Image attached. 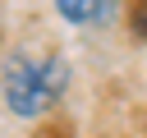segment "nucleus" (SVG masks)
Instances as JSON below:
<instances>
[{
  "label": "nucleus",
  "mask_w": 147,
  "mask_h": 138,
  "mask_svg": "<svg viewBox=\"0 0 147 138\" xmlns=\"http://www.w3.org/2000/svg\"><path fill=\"white\" fill-rule=\"evenodd\" d=\"M133 23H138V32L147 37V0H138V14H133Z\"/></svg>",
  "instance_id": "7ed1b4c3"
},
{
  "label": "nucleus",
  "mask_w": 147,
  "mask_h": 138,
  "mask_svg": "<svg viewBox=\"0 0 147 138\" xmlns=\"http://www.w3.org/2000/svg\"><path fill=\"white\" fill-rule=\"evenodd\" d=\"M69 60L46 55V60H28L18 55L5 69V106L14 120H41L46 110L60 106V97L69 92Z\"/></svg>",
  "instance_id": "f257e3e1"
},
{
  "label": "nucleus",
  "mask_w": 147,
  "mask_h": 138,
  "mask_svg": "<svg viewBox=\"0 0 147 138\" xmlns=\"http://www.w3.org/2000/svg\"><path fill=\"white\" fill-rule=\"evenodd\" d=\"M106 5H110V0H55L60 18L74 23V28H92V23H101V18H106Z\"/></svg>",
  "instance_id": "f03ea898"
}]
</instances>
